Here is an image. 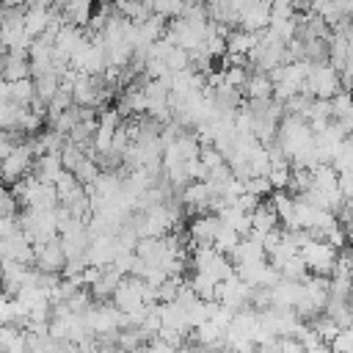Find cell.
Wrapping results in <instances>:
<instances>
[{
    "instance_id": "obj_1",
    "label": "cell",
    "mask_w": 353,
    "mask_h": 353,
    "mask_svg": "<svg viewBox=\"0 0 353 353\" xmlns=\"http://www.w3.org/2000/svg\"><path fill=\"white\" fill-rule=\"evenodd\" d=\"M312 141H314V132H312V127H309L306 119L290 116V113L281 116L279 130H276V146L290 157V163H292V157H298Z\"/></svg>"
},
{
    "instance_id": "obj_2",
    "label": "cell",
    "mask_w": 353,
    "mask_h": 353,
    "mask_svg": "<svg viewBox=\"0 0 353 353\" xmlns=\"http://www.w3.org/2000/svg\"><path fill=\"white\" fill-rule=\"evenodd\" d=\"M336 91H342V83H339V72L325 61V63H312L303 85H301V94H309V97H317V99H331Z\"/></svg>"
},
{
    "instance_id": "obj_3",
    "label": "cell",
    "mask_w": 353,
    "mask_h": 353,
    "mask_svg": "<svg viewBox=\"0 0 353 353\" xmlns=\"http://www.w3.org/2000/svg\"><path fill=\"white\" fill-rule=\"evenodd\" d=\"M336 251H339V248H334L331 243L317 240V237H309V240L298 248V254H301L306 270L314 273V276H331L334 262H336Z\"/></svg>"
},
{
    "instance_id": "obj_4",
    "label": "cell",
    "mask_w": 353,
    "mask_h": 353,
    "mask_svg": "<svg viewBox=\"0 0 353 353\" xmlns=\"http://www.w3.org/2000/svg\"><path fill=\"white\" fill-rule=\"evenodd\" d=\"M33 160H36V152H33L30 141H19V143L0 160V182H8V185L19 182L22 176L30 174Z\"/></svg>"
},
{
    "instance_id": "obj_5",
    "label": "cell",
    "mask_w": 353,
    "mask_h": 353,
    "mask_svg": "<svg viewBox=\"0 0 353 353\" xmlns=\"http://www.w3.org/2000/svg\"><path fill=\"white\" fill-rule=\"evenodd\" d=\"M110 301H113V306H116L119 312H124V314H132V312H138L141 306H152V303L143 301V279H138V276H121V281H119V287L113 290Z\"/></svg>"
},
{
    "instance_id": "obj_6",
    "label": "cell",
    "mask_w": 353,
    "mask_h": 353,
    "mask_svg": "<svg viewBox=\"0 0 353 353\" xmlns=\"http://www.w3.org/2000/svg\"><path fill=\"white\" fill-rule=\"evenodd\" d=\"M248 298H251V287L237 276H226L223 281H218V290H215V301L232 312H240V309H248Z\"/></svg>"
},
{
    "instance_id": "obj_7",
    "label": "cell",
    "mask_w": 353,
    "mask_h": 353,
    "mask_svg": "<svg viewBox=\"0 0 353 353\" xmlns=\"http://www.w3.org/2000/svg\"><path fill=\"white\" fill-rule=\"evenodd\" d=\"M63 265H66V254H63L58 237L33 245V268H39L41 273H61Z\"/></svg>"
},
{
    "instance_id": "obj_8",
    "label": "cell",
    "mask_w": 353,
    "mask_h": 353,
    "mask_svg": "<svg viewBox=\"0 0 353 353\" xmlns=\"http://www.w3.org/2000/svg\"><path fill=\"white\" fill-rule=\"evenodd\" d=\"M270 22V0H245L237 14V28L248 33H262Z\"/></svg>"
},
{
    "instance_id": "obj_9",
    "label": "cell",
    "mask_w": 353,
    "mask_h": 353,
    "mask_svg": "<svg viewBox=\"0 0 353 353\" xmlns=\"http://www.w3.org/2000/svg\"><path fill=\"white\" fill-rule=\"evenodd\" d=\"M221 226V218L215 212H201L190 221L188 226V237H190V245L199 248V245H212V237Z\"/></svg>"
},
{
    "instance_id": "obj_10",
    "label": "cell",
    "mask_w": 353,
    "mask_h": 353,
    "mask_svg": "<svg viewBox=\"0 0 353 353\" xmlns=\"http://www.w3.org/2000/svg\"><path fill=\"white\" fill-rule=\"evenodd\" d=\"M276 226H281L279 223V215H276V210H273V204L270 201H259L254 210H251V232L248 234H254L256 240H262L270 229H276Z\"/></svg>"
},
{
    "instance_id": "obj_11",
    "label": "cell",
    "mask_w": 353,
    "mask_h": 353,
    "mask_svg": "<svg viewBox=\"0 0 353 353\" xmlns=\"http://www.w3.org/2000/svg\"><path fill=\"white\" fill-rule=\"evenodd\" d=\"M229 259H232V265L237 268V265H248V262L268 259V254H265L262 240H256L254 234H245V237H240V243L234 245V251L229 254Z\"/></svg>"
},
{
    "instance_id": "obj_12",
    "label": "cell",
    "mask_w": 353,
    "mask_h": 353,
    "mask_svg": "<svg viewBox=\"0 0 353 353\" xmlns=\"http://www.w3.org/2000/svg\"><path fill=\"white\" fill-rule=\"evenodd\" d=\"M63 171V160H61V152H44V154H36V160H33V168H30V174L36 176V179H41V182H55L58 179V174Z\"/></svg>"
},
{
    "instance_id": "obj_13",
    "label": "cell",
    "mask_w": 353,
    "mask_h": 353,
    "mask_svg": "<svg viewBox=\"0 0 353 353\" xmlns=\"http://www.w3.org/2000/svg\"><path fill=\"white\" fill-rule=\"evenodd\" d=\"M94 17V0H66L61 6V19L74 28H88Z\"/></svg>"
},
{
    "instance_id": "obj_14",
    "label": "cell",
    "mask_w": 353,
    "mask_h": 353,
    "mask_svg": "<svg viewBox=\"0 0 353 353\" xmlns=\"http://www.w3.org/2000/svg\"><path fill=\"white\" fill-rule=\"evenodd\" d=\"M309 11L317 14L323 22H328V28H334L347 17V0H309Z\"/></svg>"
},
{
    "instance_id": "obj_15",
    "label": "cell",
    "mask_w": 353,
    "mask_h": 353,
    "mask_svg": "<svg viewBox=\"0 0 353 353\" xmlns=\"http://www.w3.org/2000/svg\"><path fill=\"white\" fill-rule=\"evenodd\" d=\"M55 185V193H58V204H63V207H69V204H74L77 199H83L85 196V188L77 182V176L72 174V171H61L58 174V179L52 182Z\"/></svg>"
},
{
    "instance_id": "obj_16",
    "label": "cell",
    "mask_w": 353,
    "mask_h": 353,
    "mask_svg": "<svg viewBox=\"0 0 353 353\" xmlns=\"http://www.w3.org/2000/svg\"><path fill=\"white\" fill-rule=\"evenodd\" d=\"M0 77L6 83H14V80H25L30 77V63H28V55L22 52H6L3 61H0Z\"/></svg>"
},
{
    "instance_id": "obj_17",
    "label": "cell",
    "mask_w": 353,
    "mask_h": 353,
    "mask_svg": "<svg viewBox=\"0 0 353 353\" xmlns=\"http://www.w3.org/2000/svg\"><path fill=\"white\" fill-rule=\"evenodd\" d=\"M119 281H121V273H119L113 265H108V268L99 270V276H97V281L88 287V292H91L94 301H110V295H113V290L119 287Z\"/></svg>"
},
{
    "instance_id": "obj_18",
    "label": "cell",
    "mask_w": 353,
    "mask_h": 353,
    "mask_svg": "<svg viewBox=\"0 0 353 353\" xmlns=\"http://www.w3.org/2000/svg\"><path fill=\"white\" fill-rule=\"evenodd\" d=\"M240 94L245 99H268V97H273V80L265 72H248Z\"/></svg>"
},
{
    "instance_id": "obj_19",
    "label": "cell",
    "mask_w": 353,
    "mask_h": 353,
    "mask_svg": "<svg viewBox=\"0 0 353 353\" xmlns=\"http://www.w3.org/2000/svg\"><path fill=\"white\" fill-rule=\"evenodd\" d=\"M254 41H256V33H248V30H243V28H232V30L226 33V55L248 58Z\"/></svg>"
},
{
    "instance_id": "obj_20",
    "label": "cell",
    "mask_w": 353,
    "mask_h": 353,
    "mask_svg": "<svg viewBox=\"0 0 353 353\" xmlns=\"http://www.w3.org/2000/svg\"><path fill=\"white\" fill-rule=\"evenodd\" d=\"M30 141V146H33V152L36 154H44V152H61V146L66 143V135H61V132H55L52 127L50 130H39L33 138H28Z\"/></svg>"
},
{
    "instance_id": "obj_21",
    "label": "cell",
    "mask_w": 353,
    "mask_h": 353,
    "mask_svg": "<svg viewBox=\"0 0 353 353\" xmlns=\"http://www.w3.org/2000/svg\"><path fill=\"white\" fill-rule=\"evenodd\" d=\"M190 290L201 298V301H215V290H218V279L210 276V273H201L196 270L193 279H190Z\"/></svg>"
},
{
    "instance_id": "obj_22",
    "label": "cell",
    "mask_w": 353,
    "mask_h": 353,
    "mask_svg": "<svg viewBox=\"0 0 353 353\" xmlns=\"http://www.w3.org/2000/svg\"><path fill=\"white\" fill-rule=\"evenodd\" d=\"M8 99L17 102V105H22V108H28V105L36 99L33 80L25 77V80H14V83H8Z\"/></svg>"
},
{
    "instance_id": "obj_23",
    "label": "cell",
    "mask_w": 353,
    "mask_h": 353,
    "mask_svg": "<svg viewBox=\"0 0 353 353\" xmlns=\"http://www.w3.org/2000/svg\"><path fill=\"white\" fill-rule=\"evenodd\" d=\"M74 176H77V182L83 185V188H91L94 182H97V176L102 174V168H99V163L91 157V154H85L77 165H74V171H72Z\"/></svg>"
},
{
    "instance_id": "obj_24",
    "label": "cell",
    "mask_w": 353,
    "mask_h": 353,
    "mask_svg": "<svg viewBox=\"0 0 353 353\" xmlns=\"http://www.w3.org/2000/svg\"><path fill=\"white\" fill-rule=\"evenodd\" d=\"M240 237H243L240 232H234L232 226H226V223H221V226H218V232H215V237H212V248L229 256V254L234 251V245L240 243Z\"/></svg>"
},
{
    "instance_id": "obj_25",
    "label": "cell",
    "mask_w": 353,
    "mask_h": 353,
    "mask_svg": "<svg viewBox=\"0 0 353 353\" xmlns=\"http://www.w3.org/2000/svg\"><path fill=\"white\" fill-rule=\"evenodd\" d=\"M243 188H245V193H251V196H256V199H265V196H270V193H273V185H270L268 174L245 176V179H243Z\"/></svg>"
},
{
    "instance_id": "obj_26",
    "label": "cell",
    "mask_w": 353,
    "mask_h": 353,
    "mask_svg": "<svg viewBox=\"0 0 353 353\" xmlns=\"http://www.w3.org/2000/svg\"><path fill=\"white\" fill-rule=\"evenodd\" d=\"M146 3H149V11L157 14V17H163V19L179 17V11L185 6V0H146Z\"/></svg>"
},
{
    "instance_id": "obj_27",
    "label": "cell",
    "mask_w": 353,
    "mask_h": 353,
    "mask_svg": "<svg viewBox=\"0 0 353 353\" xmlns=\"http://www.w3.org/2000/svg\"><path fill=\"white\" fill-rule=\"evenodd\" d=\"M298 17V0H270V19Z\"/></svg>"
},
{
    "instance_id": "obj_28",
    "label": "cell",
    "mask_w": 353,
    "mask_h": 353,
    "mask_svg": "<svg viewBox=\"0 0 353 353\" xmlns=\"http://www.w3.org/2000/svg\"><path fill=\"white\" fill-rule=\"evenodd\" d=\"M17 196L8 190V188H0V210L6 212V215H17Z\"/></svg>"
},
{
    "instance_id": "obj_29",
    "label": "cell",
    "mask_w": 353,
    "mask_h": 353,
    "mask_svg": "<svg viewBox=\"0 0 353 353\" xmlns=\"http://www.w3.org/2000/svg\"><path fill=\"white\" fill-rule=\"evenodd\" d=\"M339 193L342 199H353V171H339Z\"/></svg>"
},
{
    "instance_id": "obj_30",
    "label": "cell",
    "mask_w": 353,
    "mask_h": 353,
    "mask_svg": "<svg viewBox=\"0 0 353 353\" xmlns=\"http://www.w3.org/2000/svg\"><path fill=\"white\" fill-rule=\"evenodd\" d=\"M19 141H17V132H6V130H0V160L17 146Z\"/></svg>"
},
{
    "instance_id": "obj_31",
    "label": "cell",
    "mask_w": 353,
    "mask_h": 353,
    "mask_svg": "<svg viewBox=\"0 0 353 353\" xmlns=\"http://www.w3.org/2000/svg\"><path fill=\"white\" fill-rule=\"evenodd\" d=\"M279 345H281V353H306V347L295 336H279Z\"/></svg>"
},
{
    "instance_id": "obj_32",
    "label": "cell",
    "mask_w": 353,
    "mask_h": 353,
    "mask_svg": "<svg viewBox=\"0 0 353 353\" xmlns=\"http://www.w3.org/2000/svg\"><path fill=\"white\" fill-rule=\"evenodd\" d=\"M256 353H281L279 336H276V339H270V342H262V345H256Z\"/></svg>"
},
{
    "instance_id": "obj_33",
    "label": "cell",
    "mask_w": 353,
    "mask_h": 353,
    "mask_svg": "<svg viewBox=\"0 0 353 353\" xmlns=\"http://www.w3.org/2000/svg\"><path fill=\"white\" fill-rule=\"evenodd\" d=\"M306 353H331V345H325V342H320V345H314V347H309Z\"/></svg>"
},
{
    "instance_id": "obj_34",
    "label": "cell",
    "mask_w": 353,
    "mask_h": 353,
    "mask_svg": "<svg viewBox=\"0 0 353 353\" xmlns=\"http://www.w3.org/2000/svg\"><path fill=\"white\" fill-rule=\"evenodd\" d=\"M105 353H130V350H124V347H119V345H110V347H105Z\"/></svg>"
},
{
    "instance_id": "obj_35",
    "label": "cell",
    "mask_w": 353,
    "mask_h": 353,
    "mask_svg": "<svg viewBox=\"0 0 353 353\" xmlns=\"http://www.w3.org/2000/svg\"><path fill=\"white\" fill-rule=\"evenodd\" d=\"M28 0H0V6H25Z\"/></svg>"
},
{
    "instance_id": "obj_36",
    "label": "cell",
    "mask_w": 353,
    "mask_h": 353,
    "mask_svg": "<svg viewBox=\"0 0 353 353\" xmlns=\"http://www.w3.org/2000/svg\"><path fill=\"white\" fill-rule=\"evenodd\" d=\"M0 353H8V350H0Z\"/></svg>"
}]
</instances>
